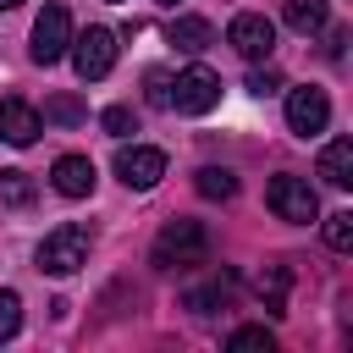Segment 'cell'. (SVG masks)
I'll return each mask as SVG.
<instances>
[{
	"label": "cell",
	"instance_id": "1",
	"mask_svg": "<svg viewBox=\"0 0 353 353\" xmlns=\"http://www.w3.org/2000/svg\"><path fill=\"white\" fill-rule=\"evenodd\" d=\"M204 259H210V232H204V221H188V215L165 221L160 237H154V248H149L154 270H193Z\"/></svg>",
	"mask_w": 353,
	"mask_h": 353
},
{
	"label": "cell",
	"instance_id": "2",
	"mask_svg": "<svg viewBox=\"0 0 353 353\" xmlns=\"http://www.w3.org/2000/svg\"><path fill=\"white\" fill-rule=\"evenodd\" d=\"M88 248H94V232L77 226V221H66V226H55V232L39 243V270H44V276H72V270L88 265Z\"/></svg>",
	"mask_w": 353,
	"mask_h": 353
},
{
	"label": "cell",
	"instance_id": "3",
	"mask_svg": "<svg viewBox=\"0 0 353 353\" xmlns=\"http://www.w3.org/2000/svg\"><path fill=\"white\" fill-rule=\"evenodd\" d=\"M265 204L281 215V221H292V226H309V221H320V199H314V188L303 182V176H270V188H265Z\"/></svg>",
	"mask_w": 353,
	"mask_h": 353
},
{
	"label": "cell",
	"instance_id": "4",
	"mask_svg": "<svg viewBox=\"0 0 353 353\" xmlns=\"http://www.w3.org/2000/svg\"><path fill=\"white\" fill-rule=\"evenodd\" d=\"M72 66H77L83 83L110 77V66H116V33H110V28H88V33H77V39H72Z\"/></svg>",
	"mask_w": 353,
	"mask_h": 353
},
{
	"label": "cell",
	"instance_id": "5",
	"mask_svg": "<svg viewBox=\"0 0 353 353\" xmlns=\"http://www.w3.org/2000/svg\"><path fill=\"white\" fill-rule=\"evenodd\" d=\"M66 50H72V17H66V6H44L33 22V61L55 66Z\"/></svg>",
	"mask_w": 353,
	"mask_h": 353
},
{
	"label": "cell",
	"instance_id": "6",
	"mask_svg": "<svg viewBox=\"0 0 353 353\" xmlns=\"http://www.w3.org/2000/svg\"><path fill=\"white\" fill-rule=\"evenodd\" d=\"M226 44H232L243 61H270V50H276V28H270V17H259V11H237L232 28H226Z\"/></svg>",
	"mask_w": 353,
	"mask_h": 353
},
{
	"label": "cell",
	"instance_id": "7",
	"mask_svg": "<svg viewBox=\"0 0 353 353\" xmlns=\"http://www.w3.org/2000/svg\"><path fill=\"white\" fill-rule=\"evenodd\" d=\"M171 105H176V110H188V116L215 110V105H221V77H215L210 66H188V72L171 83Z\"/></svg>",
	"mask_w": 353,
	"mask_h": 353
},
{
	"label": "cell",
	"instance_id": "8",
	"mask_svg": "<svg viewBox=\"0 0 353 353\" xmlns=\"http://www.w3.org/2000/svg\"><path fill=\"white\" fill-rule=\"evenodd\" d=\"M325 121H331V99H325V88L303 83V88H292V94H287V127H292L298 138L325 132Z\"/></svg>",
	"mask_w": 353,
	"mask_h": 353
},
{
	"label": "cell",
	"instance_id": "9",
	"mask_svg": "<svg viewBox=\"0 0 353 353\" xmlns=\"http://www.w3.org/2000/svg\"><path fill=\"white\" fill-rule=\"evenodd\" d=\"M116 176H121L127 188H154V182L165 176V149H149V143L121 149V154H116Z\"/></svg>",
	"mask_w": 353,
	"mask_h": 353
},
{
	"label": "cell",
	"instance_id": "10",
	"mask_svg": "<svg viewBox=\"0 0 353 353\" xmlns=\"http://www.w3.org/2000/svg\"><path fill=\"white\" fill-rule=\"evenodd\" d=\"M39 132H44V116H39L28 99H17V94H11V99H0V138H6V143L28 149Z\"/></svg>",
	"mask_w": 353,
	"mask_h": 353
},
{
	"label": "cell",
	"instance_id": "11",
	"mask_svg": "<svg viewBox=\"0 0 353 353\" xmlns=\"http://www.w3.org/2000/svg\"><path fill=\"white\" fill-rule=\"evenodd\" d=\"M50 182H55V193H66V199H88V193H94V160H88V154H61V160L50 165Z\"/></svg>",
	"mask_w": 353,
	"mask_h": 353
},
{
	"label": "cell",
	"instance_id": "12",
	"mask_svg": "<svg viewBox=\"0 0 353 353\" xmlns=\"http://www.w3.org/2000/svg\"><path fill=\"white\" fill-rule=\"evenodd\" d=\"M314 171H320L331 188H347V182H353V138H331V143L320 149Z\"/></svg>",
	"mask_w": 353,
	"mask_h": 353
},
{
	"label": "cell",
	"instance_id": "13",
	"mask_svg": "<svg viewBox=\"0 0 353 353\" xmlns=\"http://www.w3.org/2000/svg\"><path fill=\"white\" fill-rule=\"evenodd\" d=\"M281 17H287V28H292V33H303V39H309V33H320V28L331 22V6H325V0H287V6H281Z\"/></svg>",
	"mask_w": 353,
	"mask_h": 353
},
{
	"label": "cell",
	"instance_id": "14",
	"mask_svg": "<svg viewBox=\"0 0 353 353\" xmlns=\"http://www.w3.org/2000/svg\"><path fill=\"white\" fill-rule=\"evenodd\" d=\"M171 44L188 50V55H199V50L215 44V28H210L204 17H176V22H171Z\"/></svg>",
	"mask_w": 353,
	"mask_h": 353
},
{
	"label": "cell",
	"instance_id": "15",
	"mask_svg": "<svg viewBox=\"0 0 353 353\" xmlns=\"http://www.w3.org/2000/svg\"><path fill=\"white\" fill-rule=\"evenodd\" d=\"M259 298H265V309L270 314H287V287H292V276H287V265H270V270H259Z\"/></svg>",
	"mask_w": 353,
	"mask_h": 353
},
{
	"label": "cell",
	"instance_id": "16",
	"mask_svg": "<svg viewBox=\"0 0 353 353\" xmlns=\"http://www.w3.org/2000/svg\"><path fill=\"white\" fill-rule=\"evenodd\" d=\"M193 188L204 193V199H237V176L232 171H221V165H199V176H193Z\"/></svg>",
	"mask_w": 353,
	"mask_h": 353
},
{
	"label": "cell",
	"instance_id": "17",
	"mask_svg": "<svg viewBox=\"0 0 353 353\" xmlns=\"http://www.w3.org/2000/svg\"><path fill=\"white\" fill-rule=\"evenodd\" d=\"M44 121H55V127H77V121H88V105H83L77 94H55V99H44Z\"/></svg>",
	"mask_w": 353,
	"mask_h": 353
},
{
	"label": "cell",
	"instance_id": "18",
	"mask_svg": "<svg viewBox=\"0 0 353 353\" xmlns=\"http://www.w3.org/2000/svg\"><path fill=\"white\" fill-rule=\"evenodd\" d=\"M0 204H11V210H28L33 204V182H28V171H0Z\"/></svg>",
	"mask_w": 353,
	"mask_h": 353
},
{
	"label": "cell",
	"instance_id": "19",
	"mask_svg": "<svg viewBox=\"0 0 353 353\" xmlns=\"http://www.w3.org/2000/svg\"><path fill=\"white\" fill-rule=\"evenodd\" d=\"M22 331V298L11 287H0V342H11Z\"/></svg>",
	"mask_w": 353,
	"mask_h": 353
},
{
	"label": "cell",
	"instance_id": "20",
	"mask_svg": "<svg viewBox=\"0 0 353 353\" xmlns=\"http://www.w3.org/2000/svg\"><path fill=\"white\" fill-rule=\"evenodd\" d=\"M325 243H331L336 254H347V248H353V215H347V210L325 215Z\"/></svg>",
	"mask_w": 353,
	"mask_h": 353
},
{
	"label": "cell",
	"instance_id": "21",
	"mask_svg": "<svg viewBox=\"0 0 353 353\" xmlns=\"http://www.w3.org/2000/svg\"><path fill=\"white\" fill-rule=\"evenodd\" d=\"M99 127H105L110 138H127V132H138V116H132L127 105H110V110L99 116Z\"/></svg>",
	"mask_w": 353,
	"mask_h": 353
},
{
	"label": "cell",
	"instance_id": "22",
	"mask_svg": "<svg viewBox=\"0 0 353 353\" xmlns=\"http://www.w3.org/2000/svg\"><path fill=\"white\" fill-rule=\"evenodd\" d=\"M143 88H149L143 99H149L154 110H171V77H165V72H149V77H143Z\"/></svg>",
	"mask_w": 353,
	"mask_h": 353
},
{
	"label": "cell",
	"instance_id": "23",
	"mask_svg": "<svg viewBox=\"0 0 353 353\" xmlns=\"http://www.w3.org/2000/svg\"><path fill=\"white\" fill-rule=\"evenodd\" d=\"M270 342H276V336H270L265 325H243V331H232V347H265V353H270Z\"/></svg>",
	"mask_w": 353,
	"mask_h": 353
},
{
	"label": "cell",
	"instance_id": "24",
	"mask_svg": "<svg viewBox=\"0 0 353 353\" xmlns=\"http://www.w3.org/2000/svg\"><path fill=\"white\" fill-rule=\"evenodd\" d=\"M276 88H281V72H276V66L248 72V94H259V99H265V94H276Z\"/></svg>",
	"mask_w": 353,
	"mask_h": 353
},
{
	"label": "cell",
	"instance_id": "25",
	"mask_svg": "<svg viewBox=\"0 0 353 353\" xmlns=\"http://www.w3.org/2000/svg\"><path fill=\"white\" fill-rule=\"evenodd\" d=\"M221 303V287H199V292H188V309H199V314H210Z\"/></svg>",
	"mask_w": 353,
	"mask_h": 353
},
{
	"label": "cell",
	"instance_id": "26",
	"mask_svg": "<svg viewBox=\"0 0 353 353\" xmlns=\"http://www.w3.org/2000/svg\"><path fill=\"white\" fill-rule=\"evenodd\" d=\"M11 6H22V0H0V11H11Z\"/></svg>",
	"mask_w": 353,
	"mask_h": 353
},
{
	"label": "cell",
	"instance_id": "27",
	"mask_svg": "<svg viewBox=\"0 0 353 353\" xmlns=\"http://www.w3.org/2000/svg\"><path fill=\"white\" fill-rule=\"evenodd\" d=\"M160 6H176V0H160Z\"/></svg>",
	"mask_w": 353,
	"mask_h": 353
},
{
	"label": "cell",
	"instance_id": "28",
	"mask_svg": "<svg viewBox=\"0 0 353 353\" xmlns=\"http://www.w3.org/2000/svg\"><path fill=\"white\" fill-rule=\"evenodd\" d=\"M110 6H121V0H110Z\"/></svg>",
	"mask_w": 353,
	"mask_h": 353
}]
</instances>
